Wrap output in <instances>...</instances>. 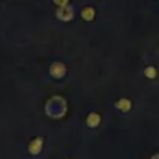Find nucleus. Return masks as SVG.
<instances>
[{
    "label": "nucleus",
    "mask_w": 159,
    "mask_h": 159,
    "mask_svg": "<svg viewBox=\"0 0 159 159\" xmlns=\"http://www.w3.org/2000/svg\"><path fill=\"white\" fill-rule=\"evenodd\" d=\"M50 73L55 78H61L66 73V67L60 62H55V63H52V66L50 68Z\"/></svg>",
    "instance_id": "f257e3e1"
},
{
    "label": "nucleus",
    "mask_w": 159,
    "mask_h": 159,
    "mask_svg": "<svg viewBox=\"0 0 159 159\" xmlns=\"http://www.w3.org/2000/svg\"><path fill=\"white\" fill-rule=\"evenodd\" d=\"M73 15V11L71 7H62L57 11V16L61 19V20H65V21H68Z\"/></svg>",
    "instance_id": "f03ea898"
},
{
    "label": "nucleus",
    "mask_w": 159,
    "mask_h": 159,
    "mask_svg": "<svg viewBox=\"0 0 159 159\" xmlns=\"http://www.w3.org/2000/svg\"><path fill=\"white\" fill-rule=\"evenodd\" d=\"M41 148H42V139H41V138H36V139L32 140V142L30 143V145H29V149H30V152H31L32 154L40 153Z\"/></svg>",
    "instance_id": "7ed1b4c3"
},
{
    "label": "nucleus",
    "mask_w": 159,
    "mask_h": 159,
    "mask_svg": "<svg viewBox=\"0 0 159 159\" xmlns=\"http://www.w3.org/2000/svg\"><path fill=\"white\" fill-rule=\"evenodd\" d=\"M99 120H101V118H99V116H98L97 113H91V114L88 116V118H87V124H88L89 127L94 128V127L98 125Z\"/></svg>",
    "instance_id": "20e7f679"
},
{
    "label": "nucleus",
    "mask_w": 159,
    "mask_h": 159,
    "mask_svg": "<svg viewBox=\"0 0 159 159\" xmlns=\"http://www.w3.org/2000/svg\"><path fill=\"white\" fill-rule=\"evenodd\" d=\"M116 106H117L119 109H122V111H125V112H127V111H129V109H130V106H132V104H130V102H129L128 99L122 98V99H119V101L117 102V104H116Z\"/></svg>",
    "instance_id": "39448f33"
},
{
    "label": "nucleus",
    "mask_w": 159,
    "mask_h": 159,
    "mask_svg": "<svg viewBox=\"0 0 159 159\" xmlns=\"http://www.w3.org/2000/svg\"><path fill=\"white\" fill-rule=\"evenodd\" d=\"M93 16H94V10H93L92 7H86V9H83V11H82V17H83L84 20L91 21V20L93 19Z\"/></svg>",
    "instance_id": "423d86ee"
},
{
    "label": "nucleus",
    "mask_w": 159,
    "mask_h": 159,
    "mask_svg": "<svg viewBox=\"0 0 159 159\" xmlns=\"http://www.w3.org/2000/svg\"><path fill=\"white\" fill-rule=\"evenodd\" d=\"M144 73H145V76H147V77H149V78H154V77L157 76V71H155V68H154V67H152V66L147 67V68H145V71H144Z\"/></svg>",
    "instance_id": "0eeeda50"
},
{
    "label": "nucleus",
    "mask_w": 159,
    "mask_h": 159,
    "mask_svg": "<svg viewBox=\"0 0 159 159\" xmlns=\"http://www.w3.org/2000/svg\"><path fill=\"white\" fill-rule=\"evenodd\" d=\"M53 1H55V2L57 4V5H61V6H65V5L67 4V1H68V0H53Z\"/></svg>",
    "instance_id": "6e6552de"
},
{
    "label": "nucleus",
    "mask_w": 159,
    "mask_h": 159,
    "mask_svg": "<svg viewBox=\"0 0 159 159\" xmlns=\"http://www.w3.org/2000/svg\"><path fill=\"white\" fill-rule=\"evenodd\" d=\"M152 159H159V154H157V155H155V157H153Z\"/></svg>",
    "instance_id": "1a4fd4ad"
}]
</instances>
